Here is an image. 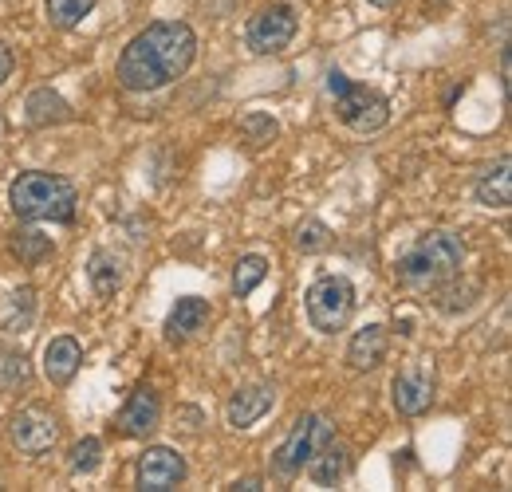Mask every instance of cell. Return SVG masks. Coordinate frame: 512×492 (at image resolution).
I'll return each mask as SVG.
<instances>
[{
  "label": "cell",
  "mask_w": 512,
  "mask_h": 492,
  "mask_svg": "<svg viewBox=\"0 0 512 492\" xmlns=\"http://www.w3.org/2000/svg\"><path fill=\"white\" fill-rule=\"evenodd\" d=\"M197 56V36L190 24L182 20H154L146 24L119 56V83L130 95H146V91H162L174 79H182L190 71Z\"/></svg>",
  "instance_id": "1"
},
{
  "label": "cell",
  "mask_w": 512,
  "mask_h": 492,
  "mask_svg": "<svg viewBox=\"0 0 512 492\" xmlns=\"http://www.w3.org/2000/svg\"><path fill=\"white\" fill-rule=\"evenodd\" d=\"M75 185L60 174H44V170H28L20 174L8 189V205L20 221H75Z\"/></svg>",
  "instance_id": "2"
},
{
  "label": "cell",
  "mask_w": 512,
  "mask_h": 492,
  "mask_svg": "<svg viewBox=\"0 0 512 492\" xmlns=\"http://www.w3.org/2000/svg\"><path fill=\"white\" fill-rule=\"evenodd\" d=\"M461 260H465L461 241L446 229H434L398 260L394 276L406 288H438V284H446L461 272Z\"/></svg>",
  "instance_id": "3"
},
{
  "label": "cell",
  "mask_w": 512,
  "mask_h": 492,
  "mask_svg": "<svg viewBox=\"0 0 512 492\" xmlns=\"http://www.w3.org/2000/svg\"><path fill=\"white\" fill-rule=\"evenodd\" d=\"M327 91H331V99H335L339 119L351 126V130L375 134V130H383V126L390 123V103H386V95H379L375 87L351 83L343 71H331V75H327Z\"/></svg>",
  "instance_id": "4"
},
{
  "label": "cell",
  "mask_w": 512,
  "mask_h": 492,
  "mask_svg": "<svg viewBox=\"0 0 512 492\" xmlns=\"http://www.w3.org/2000/svg\"><path fill=\"white\" fill-rule=\"evenodd\" d=\"M304 304H308V323L323 335H335L347 327L355 311V284L347 276H323L308 288Z\"/></svg>",
  "instance_id": "5"
},
{
  "label": "cell",
  "mask_w": 512,
  "mask_h": 492,
  "mask_svg": "<svg viewBox=\"0 0 512 492\" xmlns=\"http://www.w3.org/2000/svg\"><path fill=\"white\" fill-rule=\"evenodd\" d=\"M327 437H331V426H327L323 414L300 418L296 430L288 433L284 445L272 453V469H276V477H296V473H304V465L312 461V453L320 449Z\"/></svg>",
  "instance_id": "6"
},
{
  "label": "cell",
  "mask_w": 512,
  "mask_h": 492,
  "mask_svg": "<svg viewBox=\"0 0 512 492\" xmlns=\"http://www.w3.org/2000/svg\"><path fill=\"white\" fill-rule=\"evenodd\" d=\"M296 28H300L296 8H288V4H268V8H260L253 20H249L245 44H249L253 56H276V52H284V48L296 40Z\"/></svg>",
  "instance_id": "7"
},
{
  "label": "cell",
  "mask_w": 512,
  "mask_h": 492,
  "mask_svg": "<svg viewBox=\"0 0 512 492\" xmlns=\"http://www.w3.org/2000/svg\"><path fill=\"white\" fill-rule=\"evenodd\" d=\"M434 394H438V374H434V363H426V359H414L410 367L390 382V398H394V410L402 418L426 414Z\"/></svg>",
  "instance_id": "8"
},
{
  "label": "cell",
  "mask_w": 512,
  "mask_h": 492,
  "mask_svg": "<svg viewBox=\"0 0 512 492\" xmlns=\"http://www.w3.org/2000/svg\"><path fill=\"white\" fill-rule=\"evenodd\" d=\"M8 437H12V445H16L24 457H40V453H48V449L56 445L60 422H56V414H48L44 406H24V410H16V414L8 418Z\"/></svg>",
  "instance_id": "9"
},
{
  "label": "cell",
  "mask_w": 512,
  "mask_h": 492,
  "mask_svg": "<svg viewBox=\"0 0 512 492\" xmlns=\"http://www.w3.org/2000/svg\"><path fill=\"white\" fill-rule=\"evenodd\" d=\"M190 465L178 449L170 445H150L142 457H138V489L146 492H166V489H178L186 481Z\"/></svg>",
  "instance_id": "10"
},
{
  "label": "cell",
  "mask_w": 512,
  "mask_h": 492,
  "mask_svg": "<svg viewBox=\"0 0 512 492\" xmlns=\"http://www.w3.org/2000/svg\"><path fill=\"white\" fill-rule=\"evenodd\" d=\"M272 402H276V390H272L268 382L241 386V390L233 394V402H229L225 418H229V426H233V430H249V426H256V422L272 410Z\"/></svg>",
  "instance_id": "11"
},
{
  "label": "cell",
  "mask_w": 512,
  "mask_h": 492,
  "mask_svg": "<svg viewBox=\"0 0 512 492\" xmlns=\"http://www.w3.org/2000/svg\"><path fill=\"white\" fill-rule=\"evenodd\" d=\"M158 422H162V402H158V394H154L150 386H138L127 398L123 414H119V426H123L127 437H150V433L158 430Z\"/></svg>",
  "instance_id": "12"
},
{
  "label": "cell",
  "mask_w": 512,
  "mask_h": 492,
  "mask_svg": "<svg viewBox=\"0 0 512 492\" xmlns=\"http://www.w3.org/2000/svg\"><path fill=\"white\" fill-rule=\"evenodd\" d=\"M209 300H197V296H182L178 304H174V311L166 315V339L170 343H186V339H193L205 323H209Z\"/></svg>",
  "instance_id": "13"
},
{
  "label": "cell",
  "mask_w": 512,
  "mask_h": 492,
  "mask_svg": "<svg viewBox=\"0 0 512 492\" xmlns=\"http://www.w3.org/2000/svg\"><path fill=\"white\" fill-rule=\"evenodd\" d=\"M386 347H390V331L383 323H367L363 331H355V339L347 347V363L351 370H375L386 359Z\"/></svg>",
  "instance_id": "14"
},
{
  "label": "cell",
  "mask_w": 512,
  "mask_h": 492,
  "mask_svg": "<svg viewBox=\"0 0 512 492\" xmlns=\"http://www.w3.org/2000/svg\"><path fill=\"white\" fill-rule=\"evenodd\" d=\"M79 363H83V351H79V343L71 335H60V339H52L44 347V374H48L52 386H67L75 378Z\"/></svg>",
  "instance_id": "15"
},
{
  "label": "cell",
  "mask_w": 512,
  "mask_h": 492,
  "mask_svg": "<svg viewBox=\"0 0 512 492\" xmlns=\"http://www.w3.org/2000/svg\"><path fill=\"white\" fill-rule=\"evenodd\" d=\"M24 119H28V126L71 123V103H67L64 95H56L52 87H36L28 95V103H24Z\"/></svg>",
  "instance_id": "16"
},
{
  "label": "cell",
  "mask_w": 512,
  "mask_h": 492,
  "mask_svg": "<svg viewBox=\"0 0 512 492\" xmlns=\"http://www.w3.org/2000/svg\"><path fill=\"white\" fill-rule=\"evenodd\" d=\"M304 469H308V477H312L316 485H335V481H343V477H347L351 457H347V449H343V445H335V441L327 437L320 449L312 453V461H308Z\"/></svg>",
  "instance_id": "17"
},
{
  "label": "cell",
  "mask_w": 512,
  "mask_h": 492,
  "mask_svg": "<svg viewBox=\"0 0 512 492\" xmlns=\"http://www.w3.org/2000/svg\"><path fill=\"white\" fill-rule=\"evenodd\" d=\"M123 256L119 252H107V248H99V252H91V260H87V280H91V288H95V296H115L119 288H123Z\"/></svg>",
  "instance_id": "18"
},
{
  "label": "cell",
  "mask_w": 512,
  "mask_h": 492,
  "mask_svg": "<svg viewBox=\"0 0 512 492\" xmlns=\"http://www.w3.org/2000/svg\"><path fill=\"white\" fill-rule=\"evenodd\" d=\"M477 201L489 205V209H509L512 205V162L509 158H501L493 170L481 174V182H477Z\"/></svg>",
  "instance_id": "19"
},
{
  "label": "cell",
  "mask_w": 512,
  "mask_h": 492,
  "mask_svg": "<svg viewBox=\"0 0 512 492\" xmlns=\"http://www.w3.org/2000/svg\"><path fill=\"white\" fill-rule=\"evenodd\" d=\"M95 4H99V0H48L44 12H48V20H52V28L71 32V28L83 24V16H91Z\"/></svg>",
  "instance_id": "20"
},
{
  "label": "cell",
  "mask_w": 512,
  "mask_h": 492,
  "mask_svg": "<svg viewBox=\"0 0 512 492\" xmlns=\"http://www.w3.org/2000/svg\"><path fill=\"white\" fill-rule=\"evenodd\" d=\"M264 276H268V260L264 256H241L237 260V272H233V292L245 300V296H253L256 288L264 284Z\"/></svg>",
  "instance_id": "21"
},
{
  "label": "cell",
  "mask_w": 512,
  "mask_h": 492,
  "mask_svg": "<svg viewBox=\"0 0 512 492\" xmlns=\"http://www.w3.org/2000/svg\"><path fill=\"white\" fill-rule=\"evenodd\" d=\"M28 378H32V370H28L24 351L0 347V390H20V386H28Z\"/></svg>",
  "instance_id": "22"
},
{
  "label": "cell",
  "mask_w": 512,
  "mask_h": 492,
  "mask_svg": "<svg viewBox=\"0 0 512 492\" xmlns=\"http://www.w3.org/2000/svg\"><path fill=\"white\" fill-rule=\"evenodd\" d=\"M12 252H16L24 264H40V260L52 256V237H44V233H36V229H20V233L12 237Z\"/></svg>",
  "instance_id": "23"
},
{
  "label": "cell",
  "mask_w": 512,
  "mask_h": 492,
  "mask_svg": "<svg viewBox=\"0 0 512 492\" xmlns=\"http://www.w3.org/2000/svg\"><path fill=\"white\" fill-rule=\"evenodd\" d=\"M99 461H103V441L99 437H83L71 449V473H95Z\"/></svg>",
  "instance_id": "24"
},
{
  "label": "cell",
  "mask_w": 512,
  "mask_h": 492,
  "mask_svg": "<svg viewBox=\"0 0 512 492\" xmlns=\"http://www.w3.org/2000/svg\"><path fill=\"white\" fill-rule=\"evenodd\" d=\"M327 245H331V229L323 221H304L296 229V248L300 252H323Z\"/></svg>",
  "instance_id": "25"
},
{
  "label": "cell",
  "mask_w": 512,
  "mask_h": 492,
  "mask_svg": "<svg viewBox=\"0 0 512 492\" xmlns=\"http://www.w3.org/2000/svg\"><path fill=\"white\" fill-rule=\"evenodd\" d=\"M241 130L253 138V142H272L276 138V119H268L264 111H253V115H245V123H241Z\"/></svg>",
  "instance_id": "26"
},
{
  "label": "cell",
  "mask_w": 512,
  "mask_h": 492,
  "mask_svg": "<svg viewBox=\"0 0 512 492\" xmlns=\"http://www.w3.org/2000/svg\"><path fill=\"white\" fill-rule=\"evenodd\" d=\"M8 75H12V52H8L4 44H0V83H4Z\"/></svg>",
  "instance_id": "27"
},
{
  "label": "cell",
  "mask_w": 512,
  "mask_h": 492,
  "mask_svg": "<svg viewBox=\"0 0 512 492\" xmlns=\"http://www.w3.org/2000/svg\"><path fill=\"white\" fill-rule=\"evenodd\" d=\"M367 4H375V8H386V4H394V0H367Z\"/></svg>",
  "instance_id": "28"
}]
</instances>
